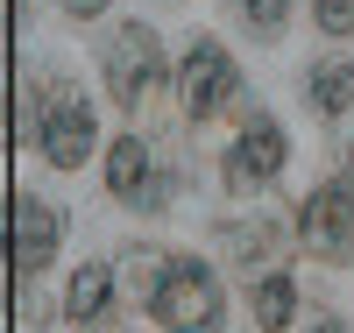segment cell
Masks as SVG:
<instances>
[{"label": "cell", "mask_w": 354, "mask_h": 333, "mask_svg": "<svg viewBox=\"0 0 354 333\" xmlns=\"http://www.w3.org/2000/svg\"><path fill=\"white\" fill-rule=\"evenodd\" d=\"M149 312H156L170 333H220V284H213V269L192 262V255H177V262L163 269Z\"/></svg>", "instance_id": "6da1fadb"}, {"label": "cell", "mask_w": 354, "mask_h": 333, "mask_svg": "<svg viewBox=\"0 0 354 333\" xmlns=\"http://www.w3.org/2000/svg\"><path fill=\"white\" fill-rule=\"evenodd\" d=\"M36 142H43V156L57 163V170H78L85 156H93V107L78 100V85H43L36 93Z\"/></svg>", "instance_id": "7a4b0ae2"}, {"label": "cell", "mask_w": 354, "mask_h": 333, "mask_svg": "<svg viewBox=\"0 0 354 333\" xmlns=\"http://www.w3.org/2000/svg\"><path fill=\"white\" fill-rule=\"evenodd\" d=\"M298 241H305L319 262H347V255H354V185L312 192L305 213H298Z\"/></svg>", "instance_id": "3957f363"}, {"label": "cell", "mask_w": 354, "mask_h": 333, "mask_svg": "<svg viewBox=\"0 0 354 333\" xmlns=\"http://www.w3.org/2000/svg\"><path fill=\"white\" fill-rule=\"evenodd\" d=\"M106 85H113V100L121 107H142L149 100V85H156V36L142 21H121L113 28V43H106Z\"/></svg>", "instance_id": "277c9868"}, {"label": "cell", "mask_w": 354, "mask_h": 333, "mask_svg": "<svg viewBox=\"0 0 354 333\" xmlns=\"http://www.w3.org/2000/svg\"><path fill=\"white\" fill-rule=\"evenodd\" d=\"M234 57L220 50V43H198L192 57H185V78H177V100H185V114L198 120V114H213L220 100H234Z\"/></svg>", "instance_id": "5b68a950"}, {"label": "cell", "mask_w": 354, "mask_h": 333, "mask_svg": "<svg viewBox=\"0 0 354 333\" xmlns=\"http://www.w3.org/2000/svg\"><path fill=\"white\" fill-rule=\"evenodd\" d=\"M283 170V128L270 114H255L248 120V135L227 149V185L234 192H248V185H270V177Z\"/></svg>", "instance_id": "8992f818"}, {"label": "cell", "mask_w": 354, "mask_h": 333, "mask_svg": "<svg viewBox=\"0 0 354 333\" xmlns=\"http://www.w3.org/2000/svg\"><path fill=\"white\" fill-rule=\"evenodd\" d=\"M57 241H64V220H57L43 199H15V277L21 284L57 255Z\"/></svg>", "instance_id": "52a82bcc"}, {"label": "cell", "mask_w": 354, "mask_h": 333, "mask_svg": "<svg viewBox=\"0 0 354 333\" xmlns=\"http://www.w3.org/2000/svg\"><path fill=\"white\" fill-rule=\"evenodd\" d=\"M106 192L113 199H135V206H156L163 192H156V177H149V149H142L135 135H121L106 149Z\"/></svg>", "instance_id": "ba28073f"}, {"label": "cell", "mask_w": 354, "mask_h": 333, "mask_svg": "<svg viewBox=\"0 0 354 333\" xmlns=\"http://www.w3.org/2000/svg\"><path fill=\"white\" fill-rule=\"evenodd\" d=\"M290 319H298V284H290L283 269H270V277L255 284V326L262 333H283Z\"/></svg>", "instance_id": "9c48e42d"}, {"label": "cell", "mask_w": 354, "mask_h": 333, "mask_svg": "<svg viewBox=\"0 0 354 333\" xmlns=\"http://www.w3.org/2000/svg\"><path fill=\"white\" fill-rule=\"evenodd\" d=\"M106 298H113V277H106L100 262H85L78 277H71V291H64V319H100Z\"/></svg>", "instance_id": "30bf717a"}, {"label": "cell", "mask_w": 354, "mask_h": 333, "mask_svg": "<svg viewBox=\"0 0 354 333\" xmlns=\"http://www.w3.org/2000/svg\"><path fill=\"white\" fill-rule=\"evenodd\" d=\"M312 107L319 114H354V64H340V57L319 64L312 71Z\"/></svg>", "instance_id": "8fae6325"}, {"label": "cell", "mask_w": 354, "mask_h": 333, "mask_svg": "<svg viewBox=\"0 0 354 333\" xmlns=\"http://www.w3.org/2000/svg\"><path fill=\"white\" fill-rule=\"evenodd\" d=\"M283 15H290V0H241V21L255 28V36H277Z\"/></svg>", "instance_id": "7c38bea8"}, {"label": "cell", "mask_w": 354, "mask_h": 333, "mask_svg": "<svg viewBox=\"0 0 354 333\" xmlns=\"http://www.w3.org/2000/svg\"><path fill=\"white\" fill-rule=\"evenodd\" d=\"M319 28H326V36H347L354 28V0H319Z\"/></svg>", "instance_id": "4fadbf2b"}, {"label": "cell", "mask_w": 354, "mask_h": 333, "mask_svg": "<svg viewBox=\"0 0 354 333\" xmlns=\"http://www.w3.org/2000/svg\"><path fill=\"white\" fill-rule=\"evenodd\" d=\"M64 8H71V15L85 21V15H100V8H106V0H64Z\"/></svg>", "instance_id": "5bb4252c"}, {"label": "cell", "mask_w": 354, "mask_h": 333, "mask_svg": "<svg viewBox=\"0 0 354 333\" xmlns=\"http://www.w3.org/2000/svg\"><path fill=\"white\" fill-rule=\"evenodd\" d=\"M312 333H340V326H333V319H319V326H312Z\"/></svg>", "instance_id": "9a60e30c"}]
</instances>
